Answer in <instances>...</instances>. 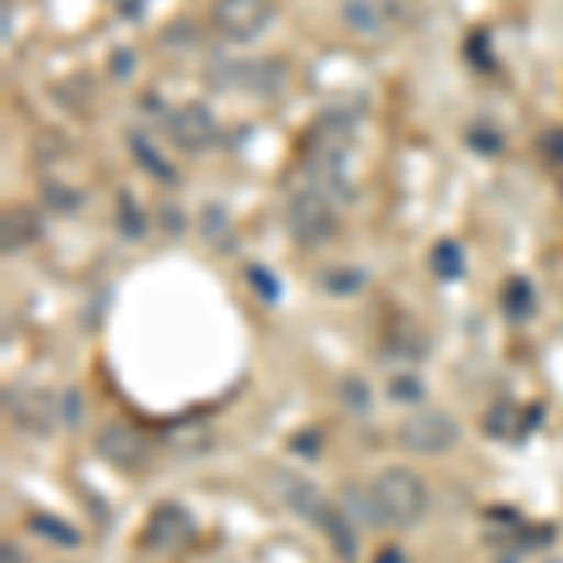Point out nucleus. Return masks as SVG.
<instances>
[{
  "mask_svg": "<svg viewBox=\"0 0 563 563\" xmlns=\"http://www.w3.org/2000/svg\"><path fill=\"white\" fill-rule=\"evenodd\" d=\"M368 499H372L376 526H398V530H406V526L421 522V515L429 511V485L413 470L395 466L372 481Z\"/></svg>",
  "mask_w": 563,
  "mask_h": 563,
  "instance_id": "obj_1",
  "label": "nucleus"
},
{
  "mask_svg": "<svg viewBox=\"0 0 563 563\" xmlns=\"http://www.w3.org/2000/svg\"><path fill=\"white\" fill-rule=\"evenodd\" d=\"M398 443L413 455H443L459 443V421L443 410H424L398 429Z\"/></svg>",
  "mask_w": 563,
  "mask_h": 563,
  "instance_id": "obj_2",
  "label": "nucleus"
},
{
  "mask_svg": "<svg viewBox=\"0 0 563 563\" xmlns=\"http://www.w3.org/2000/svg\"><path fill=\"white\" fill-rule=\"evenodd\" d=\"M211 20L225 38L249 42L267 31V23L275 20V8H271V0H214Z\"/></svg>",
  "mask_w": 563,
  "mask_h": 563,
  "instance_id": "obj_3",
  "label": "nucleus"
},
{
  "mask_svg": "<svg viewBox=\"0 0 563 563\" xmlns=\"http://www.w3.org/2000/svg\"><path fill=\"white\" fill-rule=\"evenodd\" d=\"M289 233L301 244H323L334 233V211L331 199L316 188H301L289 199Z\"/></svg>",
  "mask_w": 563,
  "mask_h": 563,
  "instance_id": "obj_4",
  "label": "nucleus"
},
{
  "mask_svg": "<svg viewBox=\"0 0 563 563\" xmlns=\"http://www.w3.org/2000/svg\"><path fill=\"white\" fill-rule=\"evenodd\" d=\"M166 132L180 151H207L214 143V117L203 106H180L166 117Z\"/></svg>",
  "mask_w": 563,
  "mask_h": 563,
  "instance_id": "obj_5",
  "label": "nucleus"
},
{
  "mask_svg": "<svg viewBox=\"0 0 563 563\" xmlns=\"http://www.w3.org/2000/svg\"><path fill=\"white\" fill-rule=\"evenodd\" d=\"M8 417H12L20 429L45 435L57 421V402H53L45 390L34 387H20V390H8Z\"/></svg>",
  "mask_w": 563,
  "mask_h": 563,
  "instance_id": "obj_6",
  "label": "nucleus"
},
{
  "mask_svg": "<svg viewBox=\"0 0 563 563\" xmlns=\"http://www.w3.org/2000/svg\"><path fill=\"white\" fill-rule=\"evenodd\" d=\"M402 15V0H342V20H346L357 34L379 38Z\"/></svg>",
  "mask_w": 563,
  "mask_h": 563,
  "instance_id": "obj_7",
  "label": "nucleus"
},
{
  "mask_svg": "<svg viewBox=\"0 0 563 563\" xmlns=\"http://www.w3.org/2000/svg\"><path fill=\"white\" fill-rule=\"evenodd\" d=\"M188 533H192V519H188V511L177 504H169V507H158V511H154L143 544H147L151 552H174L177 544L188 541Z\"/></svg>",
  "mask_w": 563,
  "mask_h": 563,
  "instance_id": "obj_8",
  "label": "nucleus"
},
{
  "mask_svg": "<svg viewBox=\"0 0 563 563\" xmlns=\"http://www.w3.org/2000/svg\"><path fill=\"white\" fill-rule=\"evenodd\" d=\"M95 448L102 451L106 462H113V466H121V470H132L147 459V443H143V435L124 429V424H109V429L98 435Z\"/></svg>",
  "mask_w": 563,
  "mask_h": 563,
  "instance_id": "obj_9",
  "label": "nucleus"
},
{
  "mask_svg": "<svg viewBox=\"0 0 563 563\" xmlns=\"http://www.w3.org/2000/svg\"><path fill=\"white\" fill-rule=\"evenodd\" d=\"M241 84L249 90H260V95H275V90L286 84V68L278 60H260V65H244L241 68Z\"/></svg>",
  "mask_w": 563,
  "mask_h": 563,
  "instance_id": "obj_10",
  "label": "nucleus"
},
{
  "mask_svg": "<svg viewBox=\"0 0 563 563\" xmlns=\"http://www.w3.org/2000/svg\"><path fill=\"white\" fill-rule=\"evenodd\" d=\"M320 526H323L327 538L334 541V552H339V560H346V563L357 560V538H353V530H350V519H342L339 511H331V507H327Z\"/></svg>",
  "mask_w": 563,
  "mask_h": 563,
  "instance_id": "obj_11",
  "label": "nucleus"
},
{
  "mask_svg": "<svg viewBox=\"0 0 563 563\" xmlns=\"http://www.w3.org/2000/svg\"><path fill=\"white\" fill-rule=\"evenodd\" d=\"M132 154L135 158H140V166L147 169V174H154V177H162V180H174V169L166 166V162H162V154L154 151V143L147 140V135L143 132H132Z\"/></svg>",
  "mask_w": 563,
  "mask_h": 563,
  "instance_id": "obj_12",
  "label": "nucleus"
},
{
  "mask_svg": "<svg viewBox=\"0 0 563 563\" xmlns=\"http://www.w3.org/2000/svg\"><path fill=\"white\" fill-rule=\"evenodd\" d=\"M462 267H466V260H462L459 244H451V241L435 244V252H432V271H435V275H440L443 282H455L462 275Z\"/></svg>",
  "mask_w": 563,
  "mask_h": 563,
  "instance_id": "obj_13",
  "label": "nucleus"
},
{
  "mask_svg": "<svg viewBox=\"0 0 563 563\" xmlns=\"http://www.w3.org/2000/svg\"><path fill=\"white\" fill-rule=\"evenodd\" d=\"M504 308L511 320H522V316H530L533 308V289L526 278H511V286L504 289Z\"/></svg>",
  "mask_w": 563,
  "mask_h": 563,
  "instance_id": "obj_14",
  "label": "nucleus"
},
{
  "mask_svg": "<svg viewBox=\"0 0 563 563\" xmlns=\"http://www.w3.org/2000/svg\"><path fill=\"white\" fill-rule=\"evenodd\" d=\"M387 395L395 398L398 406H417L424 398V384L417 379V372H398V376L390 379Z\"/></svg>",
  "mask_w": 563,
  "mask_h": 563,
  "instance_id": "obj_15",
  "label": "nucleus"
},
{
  "mask_svg": "<svg viewBox=\"0 0 563 563\" xmlns=\"http://www.w3.org/2000/svg\"><path fill=\"white\" fill-rule=\"evenodd\" d=\"M31 238H34L31 214H26V211H12V214L4 218V249L8 252H20Z\"/></svg>",
  "mask_w": 563,
  "mask_h": 563,
  "instance_id": "obj_16",
  "label": "nucleus"
},
{
  "mask_svg": "<svg viewBox=\"0 0 563 563\" xmlns=\"http://www.w3.org/2000/svg\"><path fill=\"white\" fill-rule=\"evenodd\" d=\"M323 286L331 289V294H353V289L361 286V275L357 271H327Z\"/></svg>",
  "mask_w": 563,
  "mask_h": 563,
  "instance_id": "obj_17",
  "label": "nucleus"
},
{
  "mask_svg": "<svg viewBox=\"0 0 563 563\" xmlns=\"http://www.w3.org/2000/svg\"><path fill=\"white\" fill-rule=\"evenodd\" d=\"M342 398L350 402V410H357V413L368 410V387L361 384V379H346V384H342Z\"/></svg>",
  "mask_w": 563,
  "mask_h": 563,
  "instance_id": "obj_18",
  "label": "nucleus"
},
{
  "mask_svg": "<svg viewBox=\"0 0 563 563\" xmlns=\"http://www.w3.org/2000/svg\"><path fill=\"white\" fill-rule=\"evenodd\" d=\"M34 530H38V533H49V538H57V541H65V544H76V541H79L71 530H60V522H57V519H38V522H34Z\"/></svg>",
  "mask_w": 563,
  "mask_h": 563,
  "instance_id": "obj_19",
  "label": "nucleus"
},
{
  "mask_svg": "<svg viewBox=\"0 0 563 563\" xmlns=\"http://www.w3.org/2000/svg\"><path fill=\"white\" fill-rule=\"evenodd\" d=\"M249 278H252V286L263 289V297H267V301H275V297H278V289L271 286V275H267V271H256V267H252V271H249Z\"/></svg>",
  "mask_w": 563,
  "mask_h": 563,
  "instance_id": "obj_20",
  "label": "nucleus"
},
{
  "mask_svg": "<svg viewBox=\"0 0 563 563\" xmlns=\"http://www.w3.org/2000/svg\"><path fill=\"white\" fill-rule=\"evenodd\" d=\"M0 563H31L23 556V549H15V544H4V556H0Z\"/></svg>",
  "mask_w": 563,
  "mask_h": 563,
  "instance_id": "obj_21",
  "label": "nucleus"
},
{
  "mask_svg": "<svg viewBox=\"0 0 563 563\" xmlns=\"http://www.w3.org/2000/svg\"><path fill=\"white\" fill-rule=\"evenodd\" d=\"M376 563H406V556H402L398 549H384V552L376 556Z\"/></svg>",
  "mask_w": 563,
  "mask_h": 563,
  "instance_id": "obj_22",
  "label": "nucleus"
}]
</instances>
